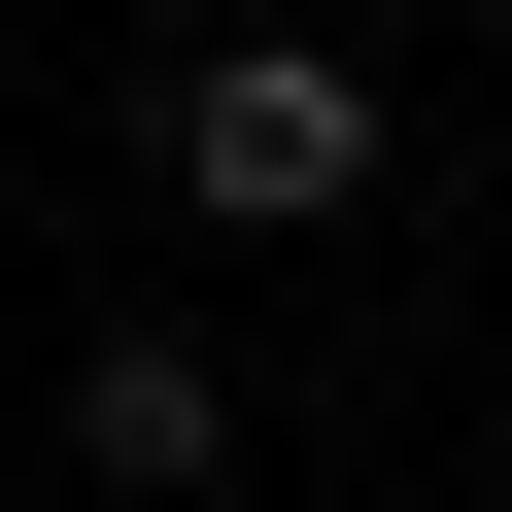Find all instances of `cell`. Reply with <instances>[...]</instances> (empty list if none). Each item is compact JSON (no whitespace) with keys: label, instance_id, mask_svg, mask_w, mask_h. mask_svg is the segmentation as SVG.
<instances>
[{"label":"cell","instance_id":"6da1fadb","mask_svg":"<svg viewBox=\"0 0 512 512\" xmlns=\"http://www.w3.org/2000/svg\"><path fill=\"white\" fill-rule=\"evenodd\" d=\"M171 205H205V239H342V205H376V69H342V35H205V69H171Z\"/></svg>","mask_w":512,"mask_h":512},{"label":"cell","instance_id":"7a4b0ae2","mask_svg":"<svg viewBox=\"0 0 512 512\" xmlns=\"http://www.w3.org/2000/svg\"><path fill=\"white\" fill-rule=\"evenodd\" d=\"M69 478H103V512H205V478H239V376H205V342H69Z\"/></svg>","mask_w":512,"mask_h":512}]
</instances>
